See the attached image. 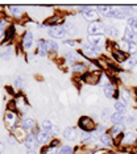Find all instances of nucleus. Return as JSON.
<instances>
[{
    "mask_svg": "<svg viewBox=\"0 0 137 154\" xmlns=\"http://www.w3.org/2000/svg\"><path fill=\"white\" fill-rule=\"evenodd\" d=\"M78 127L82 129L84 133H90V132L95 131L96 125H95L94 120L90 116H82V117H79V120H78Z\"/></svg>",
    "mask_w": 137,
    "mask_h": 154,
    "instance_id": "f257e3e1",
    "label": "nucleus"
},
{
    "mask_svg": "<svg viewBox=\"0 0 137 154\" xmlns=\"http://www.w3.org/2000/svg\"><path fill=\"white\" fill-rule=\"evenodd\" d=\"M103 72L99 71V70H95V71H89V72H84V74L80 76V79L83 80L84 83L87 85H98L99 83V79Z\"/></svg>",
    "mask_w": 137,
    "mask_h": 154,
    "instance_id": "f03ea898",
    "label": "nucleus"
},
{
    "mask_svg": "<svg viewBox=\"0 0 137 154\" xmlns=\"http://www.w3.org/2000/svg\"><path fill=\"white\" fill-rule=\"evenodd\" d=\"M104 29H105V25L100 20H98V21L89 24V26H87V33H89V36H101V34L104 33Z\"/></svg>",
    "mask_w": 137,
    "mask_h": 154,
    "instance_id": "7ed1b4c3",
    "label": "nucleus"
},
{
    "mask_svg": "<svg viewBox=\"0 0 137 154\" xmlns=\"http://www.w3.org/2000/svg\"><path fill=\"white\" fill-rule=\"evenodd\" d=\"M99 54H100V49L94 48L92 45H90V44L84 45L83 49H82V55H84L86 58L95 59V58H98V55Z\"/></svg>",
    "mask_w": 137,
    "mask_h": 154,
    "instance_id": "20e7f679",
    "label": "nucleus"
},
{
    "mask_svg": "<svg viewBox=\"0 0 137 154\" xmlns=\"http://www.w3.org/2000/svg\"><path fill=\"white\" fill-rule=\"evenodd\" d=\"M4 122L8 128H12L15 129L17 127V115L15 111H5V115H4Z\"/></svg>",
    "mask_w": 137,
    "mask_h": 154,
    "instance_id": "39448f33",
    "label": "nucleus"
},
{
    "mask_svg": "<svg viewBox=\"0 0 137 154\" xmlns=\"http://www.w3.org/2000/svg\"><path fill=\"white\" fill-rule=\"evenodd\" d=\"M89 44L92 45V46L96 49H101L107 44V40H105V37L103 34H101V36H89Z\"/></svg>",
    "mask_w": 137,
    "mask_h": 154,
    "instance_id": "423d86ee",
    "label": "nucleus"
},
{
    "mask_svg": "<svg viewBox=\"0 0 137 154\" xmlns=\"http://www.w3.org/2000/svg\"><path fill=\"white\" fill-rule=\"evenodd\" d=\"M24 146H25V149H28L29 152L30 150H36L37 146H38L37 136L33 134V133H29V134L26 136V140L24 141Z\"/></svg>",
    "mask_w": 137,
    "mask_h": 154,
    "instance_id": "0eeeda50",
    "label": "nucleus"
},
{
    "mask_svg": "<svg viewBox=\"0 0 137 154\" xmlns=\"http://www.w3.org/2000/svg\"><path fill=\"white\" fill-rule=\"evenodd\" d=\"M63 138L67 140V141H75L76 137H78V129L74 127H67L62 133Z\"/></svg>",
    "mask_w": 137,
    "mask_h": 154,
    "instance_id": "6e6552de",
    "label": "nucleus"
},
{
    "mask_svg": "<svg viewBox=\"0 0 137 154\" xmlns=\"http://www.w3.org/2000/svg\"><path fill=\"white\" fill-rule=\"evenodd\" d=\"M82 16H83L84 20H87V21H90V23H94V21H98L99 13L96 12V9H92L91 7H89L86 11L82 12Z\"/></svg>",
    "mask_w": 137,
    "mask_h": 154,
    "instance_id": "1a4fd4ad",
    "label": "nucleus"
},
{
    "mask_svg": "<svg viewBox=\"0 0 137 154\" xmlns=\"http://www.w3.org/2000/svg\"><path fill=\"white\" fill-rule=\"evenodd\" d=\"M136 141H137V132H135V131H128L126 133H124V138H123V142L121 143L131 146V145H133V143H136Z\"/></svg>",
    "mask_w": 137,
    "mask_h": 154,
    "instance_id": "9d476101",
    "label": "nucleus"
},
{
    "mask_svg": "<svg viewBox=\"0 0 137 154\" xmlns=\"http://www.w3.org/2000/svg\"><path fill=\"white\" fill-rule=\"evenodd\" d=\"M32 44H33V34L29 30H26L23 34V38H21V46H23L24 50H28V49H30Z\"/></svg>",
    "mask_w": 137,
    "mask_h": 154,
    "instance_id": "9b49d317",
    "label": "nucleus"
},
{
    "mask_svg": "<svg viewBox=\"0 0 137 154\" xmlns=\"http://www.w3.org/2000/svg\"><path fill=\"white\" fill-rule=\"evenodd\" d=\"M36 136H37L38 143H41V145H46V143L51 142V136H50V133H48L46 131H44V129L38 131Z\"/></svg>",
    "mask_w": 137,
    "mask_h": 154,
    "instance_id": "f8f14e48",
    "label": "nucleus"
},
{
    "mask_svg": "<svg viewBox=\"0 0 137 154\" xmlns=\"http://www.w3.org/2000/svg\"><path fill=\"white\" fill-rule=\"evenodd\" d=\"M125 117H126L125 112H114V113L111 115L110 121H111L114 125H116V124H124Z\"/></svg>",
    "mask_w": 137,
    "mask_h": 154,
    "instance_id": "ddd939ff",
    "label": "nucleus"
},
{
    "mask_svg": "<svg viewBox=\"0 0 137 154\" xmlns=\"http://www.w3.org/2000/svg\"><path fill=\"white\" fill-rule=\"evenodd\" d=\"M65 34H66V30L59 25L58 26H51L50 29H49V36L53 37V38H62Z\"/></svg>",
    "mask_w": 137,
    "mask_h": 154,
    "instance_id": "4468645a",
    "label": "nucleus"
},
{
    "mask_svg": "<svg viewBox=\"0 0 137 154\" xmlns=\"http://www.w3.org/2000/svg\"><path fill=\"white\" fill-rule=\"evenodd\" d=\"M104 33L111 38H119L120 37V30H119V28L115 26V25H105Z\"/></svg>",
    "mask_w": 137,
    "mask_h": 154,
    "instance_id": "2eb2a0df",
    "label": "nucleus"
},
{
    "mask_svg": "<svg viewBox=\"0 0 137 154\" xmlns=\"http://www.w3.org/2000/svg\"><path fill=\"white\" fill-rule=\"evenodd\" d=\"M42 129L46 131L48 133H50V134H58V132H59L57 125H53L49 120H45L44 122H42Z\"/></svg>",
    "mask_w": 137,
    "mask_h": 154,
    "instance_id": "dca6fc26",
    "label": "nucleus"
},
{
    "mask_svg": "<svg viewBox=\"0 0 137 154\" xmlns=\"http://www.w3.org/2000/svg\"><path fill=\"white\" fill-rule=\"evenodd\" d=\"M103 94L107 99H112V97H115V96H119V95H116L117 92H116V87L114 85H108V86L103 87Z\"/></svg>",
    "mask_w": 137,
    "mask_h": 154,
    "instance_id": "f3484780",
    "label": "nucleus"
},
{
    "mask_svg": "<svg viewBox=\"0 0 137 154\" xmlns=\"http://www.w3.org/2000/svg\"><path fill=\"white\" fill-rule=\"evenodd\" d=\"M136 36L137 34H135L132 32V29L129 26H126L125 29H124V34H123V40L126 41V42H135V40H136Z\"/></svg>",
    "mask_w": 137,
    "mask_h": 154,
    "instance_id": "a211bd4d",
    "label": "nucleus"
},
{
    "mask_svg": "<svg viewBox=\"0 0 137 154\" xmlns=\"http://www.w3.org/2000/svg\"><path fill=\"white\" fill-rule=\"evenodd\" d=\"M13 137L16 138V141H25L26 140V131L23 129L21 127H16L15 128V136Z\"/></svg>",
    "mask_w": 137,
    "mask_h": 154,
    "instance_id": "6ab92c4d",
    "label": "nucleus"
},
{
    "mask_svg": "<svg viewBox=\"0 0 137 154\" xmlns=\"http://www.w3.org/2000/svg\"><path fill=\"white\" fill-rule=\"evenodd\" d=\"M119 99H121L125 104H129L131 103V100H132V96H131V94H129L128 90L120 88L119 90Z\"/></svg>",
    "mask_w": 137,
    "mask_h": 154,
    "instance_id": "aec40b11",
    "label": "nucleus"
},
{
    "mask_svg": "<svg viewBox=\"0 0 137 154\" xmlns=\"http://www.w3.org/2000/svg\"><path fill=\"white\" fill-rule=\"evenodd\" d=\"M112 57H114L115 61L119 62V63H121V62H125L126 59H128V55H126V53H124V51H121V50L112 51Z\"/></svg>",
    "mask_w": 137,
    "mask_h": 154,
    "instance_id": "412c9836",
    "label": "nucleus"
},
{
    "mask_svg": "<svg viewBox=\"0 0 137 154\" xmlns=\"http://www.w3.org/2000/svg\"><path fill=\"white\" fill-rule=\"evenodd\" d=\"M34 127H36V121L33 119H24L21 121V128L25 131H32V129H34Z\"/></svg>",
    "mask_w": 137,
    "mask_h": 154,
    "instance_id": "4be33fe9",
    "label": "nucleus"
},
{
    "mask_svg": "<svg viewBox=\"0 0 137 154\" xmlns=\"http://www.w3.org/2000/svg\"><path fill=\"white\" fill-rule=\"evenodd\" d=\"M37 54L41 55V57H45L48 54V50H46V45H45V40H40L37 42Z\"/></svg>",
    "mask_w": 137,
    "mask_h": 154,
    "instance_id": "5701e85b",
    "label": "nucleus"
},
{
    "mask_svg": "<svg viewBox=\"0 0 137 154\" xmlns=\"http://www.w3.org/2000/svg\"><path fill=\"white\" fill-rule=\"evenodd\" d=\"M99 141L103 143L104 146H114V140H112L110 134H105V133L99 136Z\"/></svg>",
    "mask_w": 137,
    "mask_h": 154,
    "instance_id": "b1692460",
    "label": "nucleus"
},
{
    "mask_svg": "<svg viewBox=\"0 0 137 154\" xmlns=\"http://www.w3.org/2000/svg\"><path fill=\"white\" fill-rule=\"evenodd\" d=\"M111 9H112L111 5H98V7H96V12L99 13V15L104 16V17H108V16H110Z\"/></svg>",
    "mask_w": 137,
    "mask_h": 154,
    "instance_id": "393cba45",
    "label": "nucleus"
},
{
    "mask_svg": "<svg viewBox=\"0 0 137 154\" xmlns=\"http://www.w3.org/2000/svg\"><path fill=\"white\" fill-rule=\"evenodd\" d=\"M45 45H46V50L48 51H53V53H57L58 51V44L55 42V41H51V40H48V41H45Z\"/></svg>",
    "mask_w": 137,
    "mask_h": 154,
    "instance_id": "a878e982",
    "label": "nucleus"
},
{
    "mask_svg": "<svg viewBox=\"0 0 137 154\" xmlns=\"http://www.w3.org/2000/svg\"><path fill=\"white\" fill-rule=\"evenodd\" d=\"M63 21L62 20V17H58V16H53V17H50V19H48L46 20V25H53V26H58L59 24H61Z\"/></svg>",
    "mask_w": 137,
    "mask_h": 154,
    "instance_id": "bb28decb",
    "label": "nucleus"
},
{
    "mask_svg": "<svg viewBox=\"0 0 137 154\" xmlns=\"http://www.w3.org/2000/svg\"><path fill=\"white\" fill-rule=\"evenodd\" d=\"M128 26L132 29V32L137 34V17L136 16H131L128 19Z\"/></svg>",
    "mask_w": 137,
    "mask_h": 154,
    "instance_id": "cd10ccee",
    "label": "nucleus"
},
{
    "mask_svg": "<svg viewBox=\"0 0 137 154\" xmlns=\"http://www.w3.org/2000/svg\"><path fill=\"white\" fill-rule=\"evenodd\" d=\"M9 12L15 17H21L24 13V11L21 9V7H16V5H9Z\"/></svg>",
    "mask_w": 137,
    "mask_h": 154,
    "instance_id": "c85d7f7f",
    "label": "nucleus"
},
{
    "mask_svg": "<svg viewBox=\"0 0 137 154\" xmlns=\"http://www.w3.org/2000/svg\"><path fill=\"white\" fill-rule=\"evenodd\" d=\"M114 107H115L116 112H125L126 111V104L121 99H119L117 101H116V103L114 104Z\"/></svg>",
    "mask_w": 137,
    "mask_h": 154,
    "instance_id": "c756f323",
    "label": "nucleus"
},
{
    "mask_svg": "<svg viewBox=\"0 0 137 154\" xmlns=\"http://www.w3.org/2000/svg\"><path fill=\"white\" fill-rule=\"evenodd\" d=\"M13 36H15V26L11 25L8 29L5 30V34H4V41L7 42V41H11L13 38Z\"/></svg>",
    "mask_w": 137,
    "mask_h": 154,
    "instance_id": "7c9ffc66",
    "label": "nucleus"
},
{
    "mask_svg": "<svg viewBox=\"0 0 137 154\" xmlns=\"http://www.w3.org/2000/svg\"><path fill=\"white\" fill-rule=\"evenodd\" d=\"M63 29L66 30V33H70V34H74L76 32V26L74 25L73 23H65V26H63Z\"/></svg>",
    "mask_w": 137,
    "mask_h": 154,
    "instance_id": "2f4dec72",
    "label": "nucleus"
},
{
    "mask_svg": "<svg viewBox=\"0 0 137 154\" xmlns=\"http://www.w3.org/2000/svg\"><path fill=\"white\" fill-rule=\"evenodd\" d=\"M112 113H114V112H111V109H108V108H104V109L100 112V117H101V120H103V121L110 120Z\"/></svg>",
    "mask_w": 137,
    "mask_h": 154,
    "instance_id": "473e14b6",
    "label": "nucleus"
},
{
    "mask_svg": "<svg viewBox=\"0 0 137 154\" xmlns=\"http://www.w3.org/2000/svg\"><path fill=\"white\" fill-rule=\"evenodd\" d=\"M125 62H126V67H128L129 70L135 69L136 66H137V58L136 57H129Z\"/></svg>",
    "mask_w": 137,
    "mask_h": 154,
    "instance_id": "72a5a7b5",
    "label": "nucleus"
},
{
    "mask_svg": "<svg viewBox=\"0 0 137 154\" xmlns=\"http://www.w3.org/2000/svg\"><path fill=\"white\" fill-rule=\"evenodd\" d=\"M84 69H86V65L82 63V62H78V63L73 65V71L74 72H82V71H84Z\"/></svg>",
    "mask_w": 137,
    "mask_h": 154,
    "instance_id": "f704fd0d",
    "label": "nucleus"
},
{
    "mask_svg": "<svg viewBox=\"0 0 137 154\" xmlns=\"http://www.w3.org/2000/svg\"><path fill=\"white\" fill-rule=\"evenodd\" d=\"M73 153H74V149L71 148V146H69V145L62 146V148L58 150V154H73Z\"/></svg>",
    "mask_w": 137,
    "mask_h": 154,
    "instance_id": "c9c22d12",
    "label": "nucleus"
},
{
    "mask_svg": "<svg viewBox=\"0 0 137 154\" xmlns=\"http://www.w3.org/2000/svg\"><path fill=\"white\" fill-rule=\"evenodd\" d=\"M66 58L70 63H78V54H74V53H67L66 54Z\"/></svg>",
    "mask_w": 137,
    "mask_h": 154,
    "instance_id": "e433bc0d",
    "label": "nucleus"
},
{
    "mask_svg": "<svg viewBox=\"0 0 137 154\" xmlns=\"http://www.w3.org/2000/svg\"><path fill=\"white\" fill-rule=\"evenodd\" d=\"M42 154H58V148H51V146H49L48 149L42 150Z\"/></svg>",
    "mask_w": 137,
    "mask_h": 154,
    "instance_id": "4c0bfd02",
    "label": "nucleus"
},
{
    "mask_svg": "<svg viewBox=\"0 0 137 154\" xmlns=\"http://www.w3.org/2000/svg\"><path fill=\"white\" fill-rule=\"evenodd\" d=\"M128 53L129 54H136L137 53V45L135 44V42H131L129 44V49H128Z\"/></svg>",
    "mask_w": 137,
    "mask_h": 154,
    "instance_id": "58836bf2",
    "label": "nucleus"
},
{
    "mask_svg": "<svg viewBox=\"0 0 137 154\" xmlns=\"http://www.w3.org/2000/svg\"><path fill=\"white\" fill-rule=\"evenodd\" d=\"M63 44H65L66 46H76V45H78V42L74 40H66V41H63Z\"/></svg>",
    "mask_w": 137,
    "mask_h": 154,
    "instance_id": "ea45409f",
    "label": "nucleus"
},
{
    "mask_svg": "<svg viewBox=\"0 0 137 154\" xmlns=\"http://www.w3.org/2000/svg\"><path fill=\"white\" fill-rule=\"evenodd\" d=\"M23 82H24L23 76H17V78L15 79V85H16V87H21V86H23Z\"/></svg>",
    "mask_w": 137,
    "mask_h": 154,
    "instance_id": "a19ab883",
    "label": "nucleus"
},
{
    "mask_svg": "<svg viewBox=\"0 0 137 154\" xmlns=\"http://www.w3.org/2000/svg\"><path fill=\"white\" fill-rule=\"evenodd\" d=\"M105 129H107V128H105L103 124H99V125H96V128H95V131H96V132H99V133H101V134H103V132L105 131Z\"/></svg>",
    "mask_w": 137,
    "mask_h": 154,
    "instance_id": "79ce46f5",
    "label": "nucleus"
},
{
    "mask_svg": "<svg viewBox=\"0 0 137 154\" xmlns=\"http://www.w3.org/2000/svg\"><path fill=\"white\" fill-rule=\"evenodd\" d=\"M50 146L51 148H58L59 146V140H53V141L50 142Z\"/></svg>",
    "mask_w": 137,
    "mask_h": 154,
    "instance_id": "37998d69",
    "label": "nucleus"
},
{
    "mask_svg": "<svg viewBox=\"0 0 137 154\" xmlns=\"http://www.w3.org/2000/svg\"><path fill=\"white\" fill-rule=\"evenodd\" d=\"M92 154H108V152L105 149H100V150H96V152H94Z\"/></svg>",
    "mask_w": 137,
    "mask_h": 154,
    "instance_id": "c03bdc74",
    "label": "nucleus"
},
{
    "mask_svg": "<svg viewBox=\"0 0 137 154\" xmlns=\"http://www.w3.org/2000/svg\"><path fill=\"white\" fill-rule=\"evenodd\" d=\"M26 154H40V153H38L37 150H30V152H28Z\"/></svg>",
    "mask_w": 137,
    "mask_h": 154,
    "instance_id": "a18cd8bd",
    "label": "nucleus"
},
{
    "mask_svg": "<svg viewBox=\"0 0 137 154\" xmlns=\"http://www.w3.org/2000/svg\"><path fill=\"white\" fill-rule=\"evenodd\" d=\"M0 154H3V153H0Z\"/></svg>",
    "mask_w": 137,
    "mask_h": 154,
    "instance_id": "49530a36",
    "label": "nucleus"
}]
</instances>
